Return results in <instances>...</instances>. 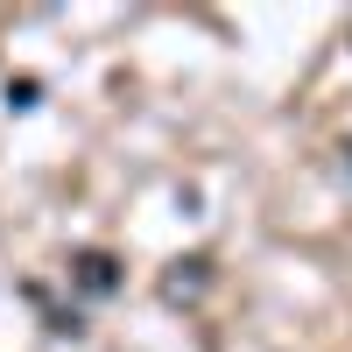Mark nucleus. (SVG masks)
I'll list each match as a JSON object with an SVG mask.
<instances>
[{"label":"nucleus","mask_w":352,"mask_h":352,"mask_svg":"<svg viewBox=\"0 0 352 352\" xmlns=\"http://www.w3.org/2000/svg\"><path fill=\"white\" fill-rule=\"evenodd\" d=\"M78 282L92 289V296H106V289L120 282V275H113V261H106V254H78Z\"/></svg>","instance_id":"f257e3e1"}]
</instances>
